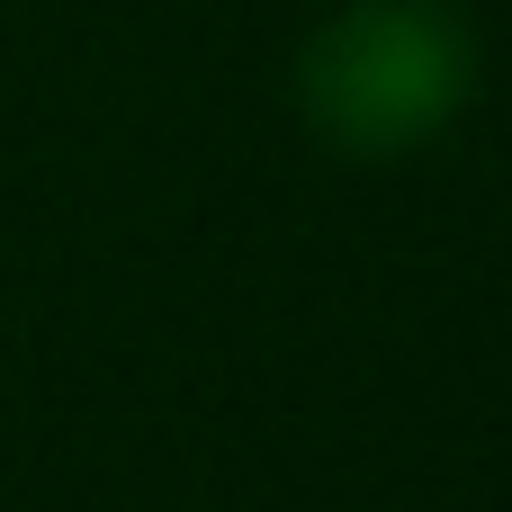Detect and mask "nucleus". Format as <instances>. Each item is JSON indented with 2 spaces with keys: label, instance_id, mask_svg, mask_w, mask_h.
I'll use <instances>...</instances> for the list:
<instances>
[{
  "label": "nucleus",
  "instance_id": "1",
  "mask_svg": "<svg viewBox=\"0 0 512 512\" xmlns=\"http://www.w3.org/2000/svg\"><path fill=\"white\" fill-rule=\"evenodd\" d=\"M477 90V36L450 0H342L297 54V108L324 144L387 162L441 135Z\"/></svg>",
  "mask_w": 512,
  "mask_h": 512
}]
</instances>
